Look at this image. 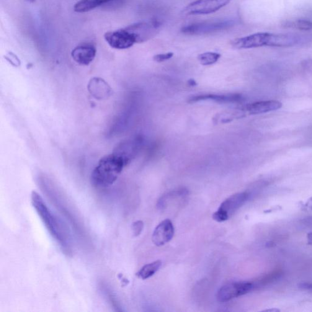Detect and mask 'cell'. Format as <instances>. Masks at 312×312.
<instances>
[{
	"label": "cell",
	"instance_id": "f1b7e54d",
	"mask_svg": "<svg viewBox=\"0 0 312 312\" xmlns=\"http://www.w3.org/2000/svg\"><path fill=\"white\" fill-rule=\"evenodd\" d=\"M28 1L33 2L35 1V0H27Z\"/></svg>",
	"mask_w": 312,
	"mask_h": 312
},
{
	"label": "cell",
	"instance_id": "83f0119b",
	"mask_svg": "<svg viewBox=\"0 0 312 312\" xmlns=\"http://www.w3.org/2000/svg\"><path fill=\"white\" fill-rule=\"evenodd\" d=\"M189 84L190 85V86H196V85H197V83H196V82L194 81V80H189Z\"/></svg>",
	"mask_w": 312,
	"mask_h": 312
},
{
	"label": "cell",
	"instance_id": "9c48e42d",
	"mask_svg": "<svg viewBox=\"0 0 312 312\" xmlns=\"http://www.w3.org/2000/svg\"><path fill=\"white\" fill-rule=\"evenodd\" d=\"M96 55V48L90 43H84L77 46L71 53L73 60L81 66H89L94 60Z\"/></svg>",
	"mask_w": 312,
	"mask_h": 312
},
{
	"label": "cell",
	"instance_id": "ac0fdd59",
	"mask_svg": "<svg viewBox=\"0 0 312 312\" xmlns=\"http://www.w3.org/2000/svg\"><path fill=\"white\" fill-rule=\"evenodd\" d=\"M283 27L293 28L301 31H310L312 30V22L308 20H296L295 21L286 22L283 24Z\"/></svg>",
	"mask_w": 312,
	"mask_h": 312
},
{
	"label": "cell",
	"instance_id": "4316f807",
	"mask_svg": "<svg viewBox=\"0 0 312 312\" xmlns=\"http://www.w3.org/2000/svg\"><path fill=\"white\" fill-rule=\"evenodd\" d=\"M279 309H268V310H265L264 312H279Z\"/></svg>",
	"mask_w": 312,
	"mask_h": 312
},
{
	"label": "cell",
	"instance_id": "cb8c5ba5",
	"mask_svg": "<svg viewBox=\"0 0 312 312\" xmlns=\"http://www.w3.org/2000/svg\"><path fill=\"white\" fill-rule=\"evenodd\" d=\"M299 287H300L301 289L312 292V283L311 282L301 283L299 285Z\"/></svg>",
	"mask_w": 312,
	"mask_h": 312
},
{
	"label": "cell",
	"instance_id": "5b68a950",
	"mask_svg": "<svg viewBox=\"0 0 312 312\" xmlns=\"http://www.w3.org/2000/svg\"><path fill=\"white\" fill-rule=\"evenodd\" d=\"M255 284L251 282H237L228 283L218 291L216 298L221 303L246 295L254 289Z\"/></svg>",
	"mask_w": 312,
	"mask_h": 312
},
{
	"label": "cell",
	"instance_id": "7402d4cb",
	"mask_svg": "<svg viewBox=\"0 0 312 312\" xmlns=\"http://www.w3.org/2000/svg\"><path fill=\"white\" fill-rule=\"evenodd\" d=\"M143 223L141 221H138L134 223L132 225V230L134 236H138L140 234L143 229Z\"/></svg>",
	"mask_w": 312,
	"mask_h": 312
},
{
	"label": "cell",
	"instance_id": "9a60e30c",
	"mask_svg": "<svg viewBox=\"0 0 312 312\" xmlns=\"http://www.w3.org/2000/svg\"><path fill=\"white\" fill-rule=\"evenodd\" d=\"M249 194L246 192H241L236 193L231 196L221 204L220 209L225 211L229 214V215L233 214L237 210L246 203L248 199Z\"/></svg>",
	"mask_w": 312,
	"mask_h": 312
},
{
	"label": "cell",
	"instance_id": "ba28073f",
	"mask_svg": "<svg viewBox=\"0 0 312 312\" xmlns=\"http://www.w3.org/2000/svg\"><path fill=\"white\" fill-rule=\"evenodd\" d=\"M270 34L259 33L246 37L236 38L232 41L231 45L237 49H249L268 46Z\"/></svg>",
	"mask_w": 312,
	"mask_h": 312
},
{
	"label": "cell",
	"instance_id": "603a6c76",
	"mask_svg": "<svg viewBox=\"0 0 312 312\" xmlns=\"http://www.w3.org/2000/svg\"><path fill=\"white\" fill-rule=\"evenodd\" d=\"M6 60L11 63L12 65L14 66H19L20 65V61L17 56L14 55V53L11 52L7 54V55L5 56Z\"/></svg>",
	"mask_w": 312,
	"mask_h": 312
},
{
	"label": "cell",
	"instance_id": "2e32d148",
	"mask_svg": "<svg viewBox=\"0 0 312 312\" xmlns=\"http://www.w3.org/2000/svg\"><path fill=\"white\" fill-rule=\"evenodd\" d=\"M111 1L112 0H79L74 4L73 9L78 13L87 12Z\"/></svg>",
	"mask_w": 312,
	"mask_h": 312
},
{
	"label": "cell",
	"instance_id": "7a4b0ae2",
	"mask_svg": "<svg viewBox=\"0 0 312 312\" xmlns=\"http://www.w3.org/2000/svg\"><path fill=\"white\" fill-rule=\"evenodd\" d=\"M32 203L51 236L63 248H68V238L63 226L49 209L42 197L35 191H33L32 193Z\"/></svg>",
	"mask_w": 312,
	"mask_h": 312
},
{
	"label": "cell",
	"instance_id": "4fadbf2b",
	"mask_svg": "<svg viewBox=\"0 0 312 312\" xmlns=\"http://www.w3.org/2000/svg\"><path fill=\"white\" fill-rule=\"evenodd\" d=\"M282 104L278 101H264L247 104L244 107V110L250 115L262 114V113L274 111L280 109Z\"/></svg>",
	"mask_w": 312,
	"mask_h": 312
},
{
	"label": "cell",
	"instance_id": "44dd1931",
	"mask_svg": "<svg viewBox=\"0 0 312 312\" xmlns=\"http://www.w3.org/2000/svg\"><path fill=\"white\" fill-rule=\"evenodd\" d=\"M173 55L174 54L172 52L159 54V55L154 56L153 59L154 61L157 62V63H163V62L169 60Z\"/></svg>",
	"mask_w": 312,
	"mask_h": 312
},
{
	"label": "cell",
	"instance_id": "ffe728a7",
	"mask_svg": "<svg viewBox=\"0 0 312 312\" xmlns=\"http://www.w3.org/2000/svg\"><path fill=\"white\" fill-rule=\"evenodd\" d=\"M229 217V214L223 210L218 208V210L213 213V218L217 222H223L226 221Z\"/></svg>",
	"mask_w": 312,
	"mask_h": 312
},
{
	"label": "cell",
	"instance_id": "8fae6325",
	"mask_svg": "<svg viewBox=\"0 0 312 312\" xmlns=\"http://www.w3.org/2000/svg\"><path fill=\"white\" fill-rule=\"evenodd\" d=\"M87 89L92 96L98 100L109 99L112 92L111 87L105 80L97 77L90 80Z\"/></svg>",
	"mask_w": 312,
	"mask_h": 312
},
{
	"label": "cell",
	"instance_id": "8992f818",
	"mask_svg": "<svg viewBox=\"0 0 312 312\" xmlns=\"http://www.w3.org/2000/svg\"><path fill=\"white\" fill-rule=\"evenodd\" d=\"M231 0H197L185 7L184 13L188 15H206L218 11Z\"/></svg>",
	"mask_w": 312,
	"mask_h": 312
},
{
	"label": "cell",
	"instance_id": "484cf974",
	"mask_svg": "<svg viewBox=\"0 0 312 312\" xmlns=\"http://www.w3.org/2000/svg\"><path fill=\"white\" fill-rule=\"evenodd\" d=\"M307 238H308V244H312V233H309L308 236H307Z\"/></svg>",
	"mask_w": 312,
	"mask_h": 312
},
{
	"label": "cell",
	"instance_id": "3957f363",
	"mask_svg": "<svg viewBox=\"0 0 312 312\" xmlns=\"http://www.w3.org/2000/svg\"><path fill=\"white\" fill-rule=\"evenodd\" d=\"M235 25L233 19L218 20L215 22H208L194 23L183 27L181 32L189 35H207L220 31L228 29Z\"/></svg>",
	"mask_w": 312,
	"mask_h": 312
},
{
	"label": "cell",
	"instance_id": "52a82bcc",
	"mask_svg": "<svg viewBox=\"0 0 312 312\" xmlns=\"http://www.w3.org/2000/svg\"><path fill=\"white\" fill-rule=\"evenodd\" d=\"M104 38L110 46L117 50L130 48L136 43L133 35L126 28L107 32Z\"/></svg>",
	"mask_w": 312,
	"mask_h": 312
},
{
	"label": "cell",
	"instance_id": "e0dca14e",
	"mask_svg": "<svg viewBox=\"0 0 312 312\" xmlns=\"http://www.w3.org/2000/svg\"><path fill=\"white\" fill-rule=\"evenodd\" d=\"M161 266L162 262L161 260H157V261L147 264L141 268L137 273V276L143 280L148 279V278L153 277Z\"/></svg>",
	"mask_w": 312,
	"mask_h": 312
},
{
	"label": "cell",
	"instance_id": "6da1fadb",
	"mask_svg": "<svg viewBox=\"0 0 312 312\" xmlns=\"http://www.w3.org/2000/svg\"><path fill=\"white\" fill-rule=\"evenodd\" d=\"M128 162L122 156L113 153L103 157L91 174V183L97 188H106L114 184Z\"/></svg>",
	"mask_w": 312,
	"mask_h": 312
},
{
	"label": "cell",
	"instance_id": "d6986e66",
	"mask_svg": "<svg viewBox=\"0 0 312 312\" xmlns=\"http://www.w3.org/2000/svg\"><path fill=\"white\" fill-rule=\"evenodd\" d=\"M221 58L220 54L215 52H206L200 54L198 57V61L203 66H211L217 63Z\"/></svg>",
	"mask_w": 312,
	"mask_h": 312
},
{
	"label": "cell",
	"instance_id": "30bf717a",
	"mask_svg": "<svg viewBox=\"0 0 312 312\" xmlns=\"http://www.w3.org/2000/svg\"><path fill=\"white\" fill-rule=\"evenodd\" d=\"M173 224L170 220L162 221L154 229L152 240L154 244L161 246L169 242L173 237Z\"/></svg>",
	"mask_w": 312,
	"mask_h": 312
},
{
	"label": "cell",
	"instance_id": "d4e9b609",
	"mask_svg": "<svg viewBox=\"0 0 312 312\" xmlns=\"http://www.w3.org/2000/svg\"><path fill=\"white\" fill-rule=\"evenodd\" d=\"M306 206L311 209H312V198H309L306 203Z\"/></svg>",
	"mask_w": 312,
	"mask_h": 312
},
{
	"label": "cell",
	"instance_id": "277c9868",
	"mask_svg": "<svg viewBox=\"0 0 312 312\" xmlns=\"http://www.w3.org/2000/svg\"><path fill=\"white\" fill-rule=\"evenodd\" d=\"M161 23L157 20L141 22L128 26L126 29L133 35L136 43H141L150 40L159 32Z\"/></svg>",
	"mask_w": 312,
	"mask_h": 312
},
{
	"label": "cell",
	"instance_id": "7c38bea8",
	"mask_svg": "<svg viewBox=\"0 0 312 312\" xmlns=\"http://www.w3.org/2000/svg\"><path fill=\"white\" fill-rule=\"evenodd\" d=\"M306 38L301 35L291 34H270L268 46L274 47H291L300 44Z\"/></svg>",
	"mask_w": 312,
	"mask_h": 312
},
{
	"label": "cell",
	"instance_id": "5bb4252c",
	"mask_svg": "<svg viewBox=\"0 0 312 312\" xmlns=\"http://www.w3.org/2000/svg\"><path fill=\"white\" fill-rule=\"evenodd\" d=\"M243 100L241 95H201L191 97L189 102L193 103L201 102V101L211 100L220 103H241Z\"/></svg>",
	"mask_w": 312,
	"mask_h": 312
}]
</instances>
